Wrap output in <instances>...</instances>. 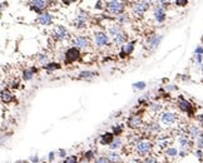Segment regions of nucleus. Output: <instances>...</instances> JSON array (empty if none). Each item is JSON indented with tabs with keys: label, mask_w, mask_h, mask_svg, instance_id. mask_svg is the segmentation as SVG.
<instances>
[{
	"label": "nucleus",
	"mask_w": 203,
	"mask_h": 163,
	"mask_svg": "<svg viewBox=\"0 0 203 163\" xmlns=\"http://www.w3.org/2000/svg\"><path fill=\"white\" fill-rule=\"evenodd\" d=\"M109 33L113 35V37H117L118 34H121V33H122V29H121V26H119V25H113V26H110V28H109Z\"/></svg>",
	"instance_id": "obj_20"
},
{
	"label": "nucleus",
	"mask_w": 203,
	"mask_h": 163,
	"mask_svg": "<svg viewBox=\"0 0 203 163\" xmlns=\"http://www.w3.org/2000/svg\"><path fill=\"white\" fill-rule=\"evenodd\" d=\"M176 119H177V116L174 114V113L167 112V113H164V114L162 116V122L164 124H173L174 122H176Z\"/></svg>",
	"instance_id": "obj_10"
},
{
	"label": "nucleus",
	"mask_w": 203,
	"mask_h": 163,
	"mask_svg": "<svg viewBox=\"0 0 203 163\" xmlns=\"http://www.w3.org/2000/svg\"><path fill=\"white\" fill-rule=\"evenodd\" d=\"M199 120L202 122V125H203V117H199Z\"/></svg>",
	"instance_id": "obj_38"
},
{
	"label": "nucleus",
	"mask_w": 203,
	"mask_h": 163,
	"mask_svg": "<svg viewBox=\"0 0 203 163\" xmlns=\"http://www.w3.org/2000/svg\"><path fill=\"white\" fill-rule=\"evenodd\" d=\"M82 163H88V162H82Z\"/></svg>",
	"instance_id": "obj_39"
},
{
	"label": "nucleus",
	"mask_w": 203,
	"mask_h": 163,
	"mask_svg": "<svg viewBox=\"0 0 203 163\" xmlns=\"http://www.w3.org/2000/svg\"><path fill=\"white\" fill-rule=\"evenodd\" d=\"M125 40H127V35H125L123 32H122L121 34H118L117 37H114V43H115L117 45H121V44H123Z\"/></svg>",
	"instance_id": "obj_17"
},
{
	"label": "nucleus",
	"mask_w": 203,
	"mask_h": 163,
	"mask_svg": "<svg viewBox=\"0 0 203 163\" xmlns=\"http://www.w3.org/2000/svg\"><path fill=\"white\" fill-rule=\"evenodd\" d=\"M107 8L110 13H113V14H121L124 10V4L121 3V2H108Z\"/></svg>",
	"instance_id": "obj_3"
},
{
	"label": "nucleus",
	"mask_w": 203,
	"mask_h": 163,
	"mask_svg": "<svg viewBox=\"0 0 203 163\" xmlns=\"http://www.w3.org/2000/svg\"><path fill=\"white\" fill-rule=\"evenodd\" d=\"M148 8H149V3H147V2H138V3L134 4V6H133L134 14L136 15H139V17H141L144 11L148 10Z\"/></svg>",
	"instance_id": "obj_5"
},
{
	"label": "nucleus",
	"mask_w": 203,
	"mask_h": 163,
	"mask_svg": "<svg viewBox=\"0 0 203 163\" xmlns=\"http://www.w3.org/2000/svg\"><path fill=\"white\" fill-rule=\"evenodd\" d=\"M95 163H110V161L107 157H99L95 161Z\"/></svg>",
	"instance_id": "obj_28"
},
{
	"label": "nucleus",
	"mask_w": 203,
	"mask_h": 163,
	"mask_svg": "<svg viewBox=\"0 0 203 163\" xmlns=\"http://www.w3.org/2000/svg\"><path fill=\"white\" fill-rule=\"evenodd\" d=\"M39 60H40L41 64H45V63L48 62V56H46V55H41L40 58H39Z\"/></svg>",
	"instance_id": "obj_31"
},
{
	"label": "nucleus",
	"mask_w": 203,
	"mask_h": 163,
	"mask_svg": "<svg viewBox=\"0 0 203 163\" xmlns=\"http://www.w3.org/2000/svg\"><path fill=\"white\" fill-rule=\"evenodd\" d=\"M152 143L149 140H147V139H142V140H139L137 142V144H136V148H137V152L141 154V155H147V154H149L151 151H152Z\"/></svg>",
	"instance_id": "obj_1"
},
{
	"label": "nucleus",
	"mask_w": 203,
	"mask_h": 163,
	"mask_svg": "<svg viewBox=\"0 0 203 163\" xmlns=\"http://www.w3.org/2000/svg\"><path fill=\"white\" fill-rule=\"evenodd\" d=\"M176 4H177V5H181V6H184V5H187L188 3L186 2V0H178V2H176Z\"/></svg>",
	"instance_id": "obj_33"
},
{
	"label": "nucleus",
	"mask_w": 203,
	"mask_h": 163,
	"mask_svg": "<svg viewBox=\"0 0 203 163\" xmlns=\"http://www.w3.org/2000/svg\"><path fill=\"white\" fill-rule=\"evenodd\" d=\"M94 75H97V74L93 73V72H83V73H80V78H92Z\"/></svg>",
	"instance_id": "obj_27"
},
{
	"label": "nucleus",
	"mask_w": 203,
	"mask_h": 163,
	"mask_svg": "<svg viewBox=\"0 0 203 163\" xmlns=\"http://www.w3.org/2000/svg\"><path fill=\"white\" fill-rule=\"evenodd\" d=\"M153 105H154V107H153V109H154V110H159L160 109V105L159 104H153Z\"/></svg>",
	"instance_id": "obj_36"
},
{
	"label": "nucleus",
	"mask_w": 203,
	"mask_h": 163,
	"mask_svg": "<svg viewBox=\"0 0 203 163\" xmlns=\"http://www.w3.org/2000/svg\"><path fill=\"white\" fill-rule=\"evenodd\" d=\"M79 49L78 48H70V49H68L67 53H65V63H73L75 62L76 59H79Z\"/></svg>",
	"instance_id": "obj_2"
},
{
	"label": "nucleus",
	"mask_w": 203,
	"mask_h": 163,
	"mask_svg": "<svg viewBox=\"0 0 203 163\" xmlns=\"http://www.w3.org/2000/svg\"><path fill=\"white\" fill-rule=\"evenodd\" d=\"M14 99V97H13V94L10 93L9 90H3L1 92V101L4 102V103H10L11 101Z\"/></svg>",
	"instance_id": "obj_14"
},
{
	"label": "nucleus",
	"mask_w": 203,
	"mask_h": 163,
	"mask_svg": "<svg viewBox=\"0 0 203 163\" xmlns=\"http://www.w3.org/2000/svg\"><path fill=\"white\" fill-rule=\"evenodd\" d=\"M92 154H93L92 152H88V153H85V158H87V157H88V158H92Z\"/></svg>",
	"instance_id": "obj_37"
},
{
	"label": "nucleus",
	"mask_w": 203,
	"mask_h": 163,
	"mask_svg": "<svg viewBox=\"0 0 203 163\" xmlns=\"http://www.w3.org/2000/svg\"><path fill=\"white\" fill-rule=\"evenodd\" d=\"M110 162H119L121 161V157H119V154H118V153H115V152H112V153H109L108 154V157H107Z\"/></svg>",
	"instance_id": "obj_21"
},
{
	"label": "nucleus",
	"mask_w": 203,
	"mask_h": 163,
	"mask_svg": "<svg viewBox=\"0 0 203 163\" xmlns=\"http://www.w3.org/2000/svg\"><path fill=\"white\" fill-rule=\"evenodd\" d=\"M94 40H95V44H97V45L103 47V45H106V44L108 43L109 38H108V35L104 34V33H95Z\"/></svg>",
	"instance_id": "obj_6"
},
{
	"label": "nucleus",
	"mask_w": 203,
	"mask_h": 163,
	"mask_svg": "<svg viewBox=\"0 0 203 163\" xmlns=\"http://www.w3.org/2000/svg\"><path fill=\"white\" fill-rule=\"evenodd\" d=\"M179 107L182 110H186V112H191L192 110V105L190 102H187L184 101V99H181L179 101Z\"/></svg>",
	"instance_id": "obj_16"
},
{
	"label": "nucleus",
	"mask_w": 203,
	"mask_h": 163,
	"mask_svg": "<svg viewBox=\"0 0 203 163\" xmlns=\"http://www.w3.org/2000/svg\"><path fill=\"white\" fill-rule=\"evenodd\" d=\"M154 15H156V19L158 22H163L164 20V9L160 8L159 5H157L154 9Z\"/></svg>",
	"instance_id": "obj_13"
},
{
	"label": "nucleus",
	"mask_w": 203,
	"mask_h": 163,
	"mask_svg": "<svg viewBox=\"0 0 203 163\" xmlns=\"http://www.w3.org/2000/svg\"><path fill=\"white\" fill-rule=\"evenodd\" d=\"M54 37L58 40H64L68 38V30L64 26H57V29L54 30Z\"/></svg>",
	"instance_id": "obj_7"
},
{
	"label": "nucleus",
	"mask_w": 203,
	"mask_h": 163,
	"mask_svg": "<svg viewBox=\"0 0 203 163\" xmlns=\"http://www.w3.org/2000/svg\"><path fill=\"white\" fill-rule=\"evenodd\" d=\"M144 86H145V84H144L143 82H139V83H136V84H134V87H136V88H138V89H143V88H144Z\"/></svg>",
	"instance_id": "obj_32"
},
{
	"label": "nucleus",
	"mask_w": 203,
	"mask_h": 163,
	"mask_svg": "<svg viewBox=\"0 0 203 163\" xmlns=\"http://www.w3.org/2000/svg\"><path fill=\"white\" fill-rule=\"evenodd\" d=\"M102 144H112L113 143V134L112 133H104L100 136Z\"/></svg>",
	"instance_id": "obj_12"
},
{
	"label": "nucleus",
	"mask_w": 203,
	"mask_h": 163,
	"mask_svg": "<svg viewBox=\"0 0 203 163\" xmlns=\"http://www.w3.org/2000/svg\"><path fill=\"white\" fill-rule=\"evenodd\" d=\"M167 154H169V155H177V149H174V148H171V149H168L167 151Z\"/></svg>",
	"instance_id": "obj_29"
},
{
	"label": "nucleus",
	"mask_w": 203,
	"mask_h": 163,
	"mask_svg": "<svg viewBox=\"0 0 203 163\" xmlns=\"http://www.w3.org/2000/svg\"><path fill=\"white\" fill-rule=\"evenodd\" d=\"M59 68V64H55V63H52V64H48L45 65V69L48 70V72H52V70L54 69H58Z\"/></svg>",
	"instance_id": "obj_26"
},
{
	"label": "nucleus",
	"mask_w": 203,
	"mask_h": 163,
	"mask_svg": "<svg viewBox=\"0 0 203 163\" xmlns=\"http://www.w3.org/2000/svg\"><path fill=\"white\" fill-rule=\"evenodd\" d=\"M74 45L75 48H78V49H85L90 45V41L87 37H83V35H79V37H76L74 39Z\"/></svg>",
	"instance_id": "obj_4"
},
{
	"label": "nucleus",
	"mask_w": 203,
	"mask_h": 163,
	"mask_svg": "<svg viewBox=\"0 0 203 163\" xmlns=\"http://www.w3.org/2000/svg\"><path fill=\"white\" fill-rule=\"evenodd\" d=\"M122 132V128H121V127H118V128H117V127H115V128H114V134H117V136H119V133Z\"/></svg>",
	"instance_id": "obj_35"
},
{
	"label": "nucleus",
	"mask_w": 203,
	"mask_h": 163,
	"mask_svg": "<svg viewBox=\"0 0 203 163\" xmlns=\"http://www.w3.org/2000/svg\"><path fill=\"white\" fill-rule=\"evenodd\" d=\"M52 22H53V17L49 13H44L39 17V23L43 25H49V24H52Z\"/></svg>",
	"instance_id": "obj_11"
},
{
	"label": "nucleus",
	"mask_w": 203,
	"mask_h": 163,
	"mask_svg": "<svg viewBox=\"0 0 203 163\" xmlns=\"http://www.w3.org/2000/svg\"><path fill=\"white\" fill-rule=\"evenodd\" d=\"M87 19H88V13L80 11V14H79V15L76 17V19H75V26H78V28L84 26V25H85Z\"/></svg>",
	"instance_id": "obj_9"
},
{
	"label": "nucleus",
	"mask_w": 203,
	"mask_h": 163,
	"mask_svg": "<svg viewBox=\"0 0 203 163\" xmlns=\"http://www.w3.org/2000/svg\"><path fill=\"white\" fill-rule=\"evenodd\" d=\"M181 144H182V148H190L191 147V142L186 139V138H182L181 139Z\"/></svg>",
	"instance_id": "obj_25"
},
{
	"label": "nucleus",
	"mask_w": 203,
	"mask_h": 163,
	"mask_svg": "<svg viewBox=\"0 0 203 163\" xmlns=\"http://www.w3.org/2000/svg\"><path fill=\"white\" fill-rule=\"evenodd\" d=\"M190 133H191V136H193V137H196V138H199V137L202 136L201 131H199L196 125H191V127H190Z\"/></svg>",
	"instance_id": "obj_19"
},
{
	"label": "nucleus",
	"mask_w": 203,
	"mask_h": 163,
	"mask_svg": "<svg viewBox=\"0 0 203 163\" xmlns=\"http://www.w3.org/2000/svg\"><path fill=\"white\" fill-rule=\"evenodd\" d=\"M197 143H198V147H203V134H202V136L198 138V140H197Z\"/></svg>",
	"instance_id": "obj_34"
},
{
	"label": "nucleus",
	"mask_w": 203,
	"mask_h": 163,
	"mask_svg": "<svg viewBox=\"0 0 203 163\" xmlns=\"http://www.w3.org/2000/svg\"><path fill=\"white\" fill-rule=\"evenodd\" d=\"M31 4H33V8L37 11H39L40 9H44L48 5V2H44V0H37V2H33Z\"/></svg>",
	"instance_id": "obj_15"
},
{
	"label": "nucleus",
	"mask_w": 203,
	"mask_h": 163,
	"mask_svg": "<svg viewBox=\"0 0 203 163\" xmlns=\"http://www.w3.org/2000/svg\"><path fill=\"white\" fill-rule=\"evenodd\" d=\"M64 163H78V158H76V155H69L64 161Z\"/></svg>",
	"instance_id": "obj_24"
},
{
	"label": "nucleus",
	"mask_w": 203,
	"mask_h": 163,
	"mask_svg": "<svg viewBox=\"0 0 203 163\" xmlns=\"http://www.w3.org/2000/svg\"><path fill=\"white\" fill-rule=\"evenodd\" d=\"M121 146H122V140H121L119 138H118L117 140H114L113 143L110 144V148H112V149H117V148H119Z\"/></svg>",
	"instance_id": "obj_23"
},
{
	"label": "nucleus",
	"mask_w": 203,
	"mask_h": 163,
	"mask_svg": "<svg viewBox=\"0 0 203 163\" xmlns=\"http://www.w3.org/2000/svg\"><path fill=\"white\" fill-rule=\"evenodd\" d=\"M133 52V43H128L123 45V52H122V56H125Z\"/></svg>",
	"instance_id": "obj_18"
},
{
	"label": "nucleus",
	"mask_w": 203,
	"mask_h": 163,
	"mask_svg": "<svg viewBox=\"0 0 203 163\" xmlns=\"http://www.w3.org/2000/svg\"><path fill=\"white\" fill-rule=\"evenodd\" d=\"M143 163H158V162H157V159H156V158L148 157V158H147V159H145V161H144Z\"/></svg>",
	"instance_id": "obj_30"
},
{
	"label": "nucleus",
	"mask_w": 203,
	"mask_h": 163,
	"mask_svg": "<svg viewBox=\"0 0 203 163\" xmlns=\"http://www.w3.org/2000/svg\"><path fill=\"white\" fill-rule=\"evenodd\" d=\"M34 73H35V69H28V70H25L24 72V79L25 80H29V79H31L33 78V75H34Z\"/></svg>",
	"instance_id": "obj_22"
},
{
	"label": "nucleus",
	"mask_w": 203,
	"mask_h": 163,
	"mask_svg": "<svg viewBox=\"0 0 203 163\" xmlns=\"http://www.w3.org/2000/svg\"><path fill=\"white\" fill-rule=\"evenodd\" d=\"M128 125L130 127V128H138V127L142 125V118L137 114L130 116L129 119H128Z\"/></svg>",
	"instance_id": "obj_8"
}]
</instances>
